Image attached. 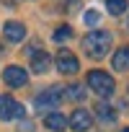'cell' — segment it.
<instances>
[{
    "label": "cell",
    "instance_id": "obj_1",
    "mask_svg": "<svg viewBox=\"0 0 129 132\" xmlns=\"http://www.w3.org/2000/svg\"><path fill=\"white\" fill-rule=\"evenodd\" d=\"M83 49H85V54L93 57V60L106 57L108 49H111V34H108V31H90V34H85V36H83Z\"/></svg>",
    "mask_w": 129,
    "mask_h": 132
},
{
    "label": "cell",
    "instance_id": "obj_2",
    "mask_svg": "<svg viewBox=\"0 0 129 132\" xmlns=\"http://www.w3.org/2000/svg\"><path fill=\"white\" fill-rule=\"evenodd\" d=\"M62 98H64V88H62V86H49V88H44L41 93H36L34 104H36V109L44 111V109H57Z\"/></svg>",
    "mask_w": 129,
    "mask_h": 132
},
{
    "label": "cell",
    "instance_id": "obj_3",
    "mask_svg": "<svg viewBox=\"0 0 129 132\" xmlns=\"http://www.w3.org/2000/svg\"><path fill=\"white\" fill-rule=\"evenodd\" d=\"M88 86H90L98 96H103V98H108V96L114 93V88H116L114 78H111V75H106V73H101V70L88 73Z\"/></svg>",
    "mask_w": 129,
    "mask_h": 132
},
{
    "label": "cell",
    "instance_id": "obj_4",
    "mask_svg": "<svg viewBox=\"0 0 129 132\" xmlns=\"http://www.w3.org/2000/svg\"><path fill=\"white\" fill-rule=\"evenodd\" d=\"M57 70H59L62 75H75V73L80 70V62H78V57H75L70 49H59V52H57Z\"/></svg>",
    "mask_w": 129,
    "mask_h": 132
},
{
    "label": "cell",
    "instance_id": "obj_5",
    "mask_svg": "<svg viewBox=\"0 0 129 132\" xmlns=\"http://www.w3.org/2000/svg\"><path fill=\"white\" fill-rule=\"evenodd\" d=\"M23 117V106L11 98V96H0V119L3 122H11V119H21Z\"/></svg>",
    "mask_w": 129,
    "mask_h": 132
},
{
    "label": "cell",
    "instance_id": "obj_6",
    "mask_svg": "<svg viewBox=\"0 0 129 132\" xmlns=\"http://www.w3.org/2000/svg\"><path fill=\"white\" fill-rule=\"evenodd\" d=\"M67 124H70L75 132H90V129H93V117H90V111H85V109H75L72 117L67 119Z\"/></svg>",
    "mask_w": 129,
    "mask_h": 132
},
{
    "label": "cell",
    "instance_id": "obj_7",
    "mask_svg": "<svg viewBox=\"0 0 129 132\" xmlns=\"http://www.w3.org/2000/svg\"><path fill=\"white\" fill-rule=\"evenodd\" d=\"M3 80H5L11 88H21V86L29 83V73H26L23 68H18V65H11V68L3 70Z\"/></svg>",
    "mask_w": 129,
    "mask_h": 132
},
{
    "label": "cell",
    "instance_id": "obj_8",
    "mask_svg": "<svg viewBox=\"0 0 129 132\" xmlns=\"http://www.w3.org/2000/svg\"><path fill=\"white\" fill-rule=\"evenodd\" d=\"M3 36H5L8 42H23V36H26V26L18 23V21H8V23L3 26Z\"/></svg>",
    "mask_w": 129,
    "mask_h": 132
},
{
    "label": "cell",
    "instance_id": "obj_9",
    "mask_svg": "<svg viewBox=\"0 0 129 132\" xmlns=\"http://www.w3.org/2000/svg\"><path fill=\"white\" fill-rule=\"evenodd\" d=\"M44 127L52 129V132H64V127H67V117L64 114H57V111H49L44 117Z\"/></svg>",
    "mask_w": 129,
    "mask_h": 132
},
{
    "label": "cell",
    "instance_id": "obj_10",
    "mask_svg": "<svg viewBox=\"0 0 129 132\" xmlns=\"http://www.w3.org/2000/svg\"><path fill=\"white\" fill-rule=\"evenodd\" d=\"M52 68V57L47 54V52H34V57H31V70L34 73H47Z\"/></svg>",
    "mask_w": 129,
    "mask_h": 132
},
{
    "label": "cell",
    "instance_id": "obj_11",
    "mask_svg": "<svg viewBox=\"0 0 129 132\" xmlns=\"http://www.w3.org/2000/svg\"><path fill=\"white\" fill-rule=\"evenodd\" d=\"M114 68L119 73H126L129 70V47H119L116 54H114Z\"/></svg>",
    "mask_w": 129,
    "mask_h": 132
},
{
    "label": "cell",
    "instance_id": "obj_12",
    "mask_svg": "<svg viewBox=\"0 0 129 132\" xmlns=\"http://www.w3.org/2000/svg\"><path fill=\"white\" fill-rule=\"evenodd\" d=\"M96 114H98V119H101V122H108V124H114V122H116V111H114L108 104H98V106H96Z\"/></svg>",
    "mask_w": 129,
    "mask_h": 132
},
{
    "label": "cell",
    "instance_id": "obj_13",
    "mask_svg": "<svg viewBox=\"0 0 129 132\" xmlns=\"http://www.w3.org/2000/svg\"><path fill=\"white\" fill-rule=\"evenodd\" d=\"M64 98L83 101V98H85V86H67V88H64Z\"/></svg>",
    "mask_w": 129,
    "mask_h": 132
},
{
    "label": "cell",
    "instance_id": "obj_14",
    "mask_svg": "<svg viewBox=\"0 0 129 132\" xmlns=\"http://www.w3.org/2000/svg\"><path fill=\"white\" fill-rule=\"evenodd\" d=\"M126 0H106V11L111 13V16H121L124 11H126Z\"/></svg>",
    "mask_w": 129,
    "mask_h": 132
},
{
    "label": "cell",
    "instance_id": "obj_15",
    "mask_svg": "<svg viewBox=\"0 0 129 132\" xmlns=\"http://www.w3.org/2000/svg\"><path fill=\"white\" fill-rule=\"evenodd\" d=\"M70 36H72V29H70V26H62V29H57V31H54V39H57V42L70 39Z\"/></svg>",
    "mask_w": 129,
    "mask_h": 132
},
{
    "label": "cell",
    "instance_id": "obj_16",
    "mask_svg": "<svg viewBox=\"0 0 129 132\" xmlns=\"http://www.w3.org/2000/svg\"><path fill=\"white\" fill-rule=\"evenodd\" d=\"M83 18H85V23H88V26H96V23L101 21V13H98V11H88Z\"/></svg>",
    "mask_w": 129,
    "mask_h": 132
},
{
    "label": "cell",
    "instance_id": "obj_17",
    "mask_svg": "<svg viewBox=\"0 0 129 132\" xmlns=\"http://www.w3.org/2000/svg\"><path fill=\"white\" fill-rule=\"evenodd\" d=\"M31 129H34L31 122H23V124H21V132H31Z\"/></svg>",
    "mask_w": 129,
    "mask_h": 132
},
{
    "label": "cell",
    "instance_id": "obj_18",
    "mask_svg": "<svg viewBox=\"0 0 129 132\" xmlns=\"http://www.w3.org/2000/svg\"><path fill=\"white\" fill-rule=\"evenodd\" d=\"M121 132H129V127H126V129H121Z\"/></svg>",
    "mask_w": 129,
    "mask_h": 132
}]
</instances>
